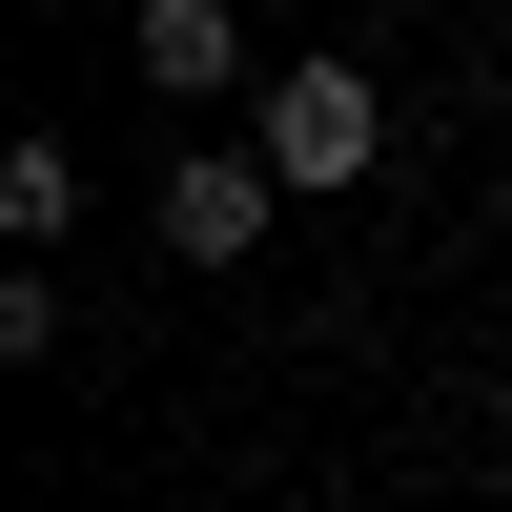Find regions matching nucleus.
Instances as JSON below:
<instances>
[{"label":"nucleus","mask_w":512,"mask_h":512,"mask_svg":"<svg viewBox=\"0 0 512 512\" xmlns=\"http://www.w3.org/2000/svg\"><path fill=\"white\" fill-rule=\"evenodd\" d=\"M123 62L164 82V103H205V82H246V41H226V0H144V41Z\"/></svg>","instance_id":"7ed1b4c3"},{"label":"nucleus","mask_w":512,"mask_h":512,"mask_svg":"<svg viewBox=\"0 0 512 512\" xmlns=\"http://www.w3.org/2000/svg\"><path fill=\"white\" fill-rule=\"evenodd\" d=\"M267 144H205V164H164V205H144V226H164V267H246V246H267Z\"/></svg>","instance_id":"f03ea898"},{"label":"nucleus","mask_w":512,"mask_h":512,"mask_svg":"<svg viewBox=\"0 0 512 512\" xmlns=\"http://www.w3.org/2000/svg\"><path fill=\"white\" fill-rule=\"evenodd\" d=\"M369 164H390L369 62H287V82H267V185H287V205H328V185H369Z\"/></svg>","instance_id":"f257e3e1"},{"label":"nucleus","mask_w":512,"mask_h":512,"mask_svg":"<svg viewBox=\"0 0 512 512\" xmlns=\"http://www.w3.org/2000/svg\"><path fill=\"white\" fill-rule=\"evenodd\" d=\"M82 226V164L62 144H0V246H62Z\"/></svg>","instance_id":"20e7f679"}]
</instances>
